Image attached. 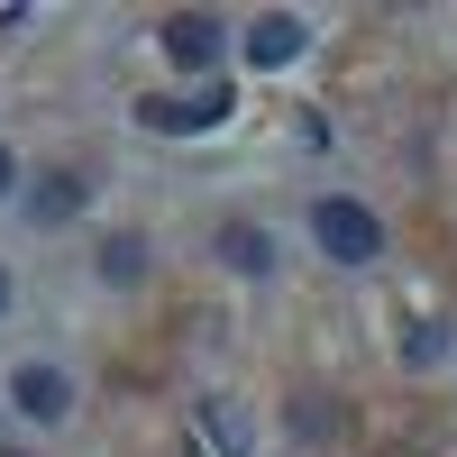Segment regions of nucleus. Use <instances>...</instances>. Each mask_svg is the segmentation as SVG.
<instances>
[{"label": "nucleus", "instance_id": "12", "mask_svg": "<svg viewBox=\"0 0 457 457\" xmlns=\"http://www.w3.org/2000/svg\"><path fill=\"white\" fill-rule=\"evenodd\" d=\"M0 312H10V275H0Z\"/></svg>", "mask_w": 457, "mask_h": 457}, {"label": "nucleus", "instance_id": "11", "mask_svg": "<svg viewBox=\"0 0 457 457\" xmlns=\"http://www.w3.org/2000/svg\"><path fill=\"white\" fill-rule=\"evenodd\" d=\"M10 183H19V156H10V146H0V193H10Z\"/></svg>", "mask_w": 457, "mask_h": 457}, {"label": "nucleus", "instance_id": "6", "mask_svg": "<svg viewBox=\"0 0 457 457\" xmlns=\"http://www.w3.org/2000/svg\"><path fill=\"white\" fill-rule=\"evenodd\" d=\"M211 256L228 265V275H275V238H265L256 220H220L211 228Z\"/></svg>", "mask_w": 457, "mask_h": 457}, {"label": "nucleus", "instance_id": "1", "mask_svg": "<svg viewBox=\"0 0 457 457\" xmlns=\"http://www.w3.org/2000/svg\"><path fill=\"white\" fill-rule=\"evenodd\" d=\"M312 247L329 265H375L385 256V220L366 202H348V193H329V202H312Z\"/></svg>", "mask_w": 457, "mask_h": 457}, {"label": "nucleus", "instance_id": "3", "mask_svg": "<svg viewBox=\"0 0 457 457\" xmlns=\"http://www.w3.org/2000/svg\"><path fill=\"white\" fill-rule=\"evenodd\" d=\"M0 394H10V411H28V421H64V411H73V375H64V366H37V357H28V366H19Z\"/></svg>", "mask_w": 457, "mask_h": 457}, {"label": "nucleus", "instance_id": "9", "mask_svg": "<svg viewBox=\"0 0 457 457\" xmlns=\"http://www.w3.org/2000/svg\"><path fill=\"white\" fill-rule=\"evenodd\" d=\"M83 211V174H46V193H37V220H73Z\"/></svg>", "mask_w": 457, "mask_h": 457}, {"label": "nucleus", "instance_id": "10", "mask_svg": "<svg viewBox=\"0 0 457 457\" xmlns=\"http://www.w3.org/2000/svg\"><path fill=\"white\" fill-rule=\"evenodd\" d=\"M430 357H448V329H439V320L411 329V366H430Z\"/></svg>", "mask_w": 457, "mask_h": 457}, {"label": "nucleus", "instance_id": "5", "mask_svg": "<svg viewBox=\"0 0 457 457\" xmlns=\"http://www.w3.org/2000/svg\"><path fill=\"white\" fill-rule=\"evenodd\" d=\"M156 46H165L183 73H202V64L220 55V19H211V10H174V19L156 28Z\"/></svg>", "mask_w": 457, "mask_h": 457}, {"label": "nucleus", "instance_id": "2", "mask_svg": "<svg viewBox=\"0 0 457 457\" xmlns=\"http://www.w3.org/2000/svg\"><path fill=\"white\" fill-rule=\"evenodd\" d=\"M137 120L156 129V137H202V129H220V120H228V92H220V83H193V101L156 92V101H137Z\"/></svg>", "mask_w": 457, "mask_h": 457}, {"label": "nucleus", "instance_id": "4", "mask_svg": "<svg viewBox=\"0 0 457 457\" xmlns=\"http://www.w3.org/2000/svg\"><path fill=\"white\" fill-rule=\"evenodd\" d=\"M302 46H312V19H293V10H265V19L247 28V64H256V73L302 64Z\"/></svg>", "mask_w": 457, "mask_h": 457}, {"label": "nucleus", "instance_id": "7", "mask_svg": "<svg viewBox=\"0 0 457 457\" xmlns=\"http://www.w3.org/2000/svg\"><path fill=\"white\" fill-rule=\"evenodd\" d=\"M193 421H202L211 457H247V448H256V430H247V411L228 403V394H202V411H193Z\"/></svg>", "mask_w": 457, "mask_h": 457}, {"label": "nucleus", "instance_id": "8", "mask_svg": "<svg viewBox=\"0 0 457 457\" xmlns=\"http://www.w3.org/2000/svg\"><path fill=\"white\" fill-rule=\"evenodd\" d=\"M92 265H101V284H137V275H146V238H137V228H120Z\"/></svg>", "mask_w": 457, "mask_h": 457}, {"label": "nucleus", "instance_id": "13", "mask_svg": "<svg viewBox=\"0 0 457 457\" xmlns=\"http://www.w3.org/2000/svg\"><path fill=\"white\" fill-rule=\"evenodd\" d=\"M0 411H10V394H0Z\"/></svg>", "mask_w": 457, "mask_h": 457}]
</instances>
